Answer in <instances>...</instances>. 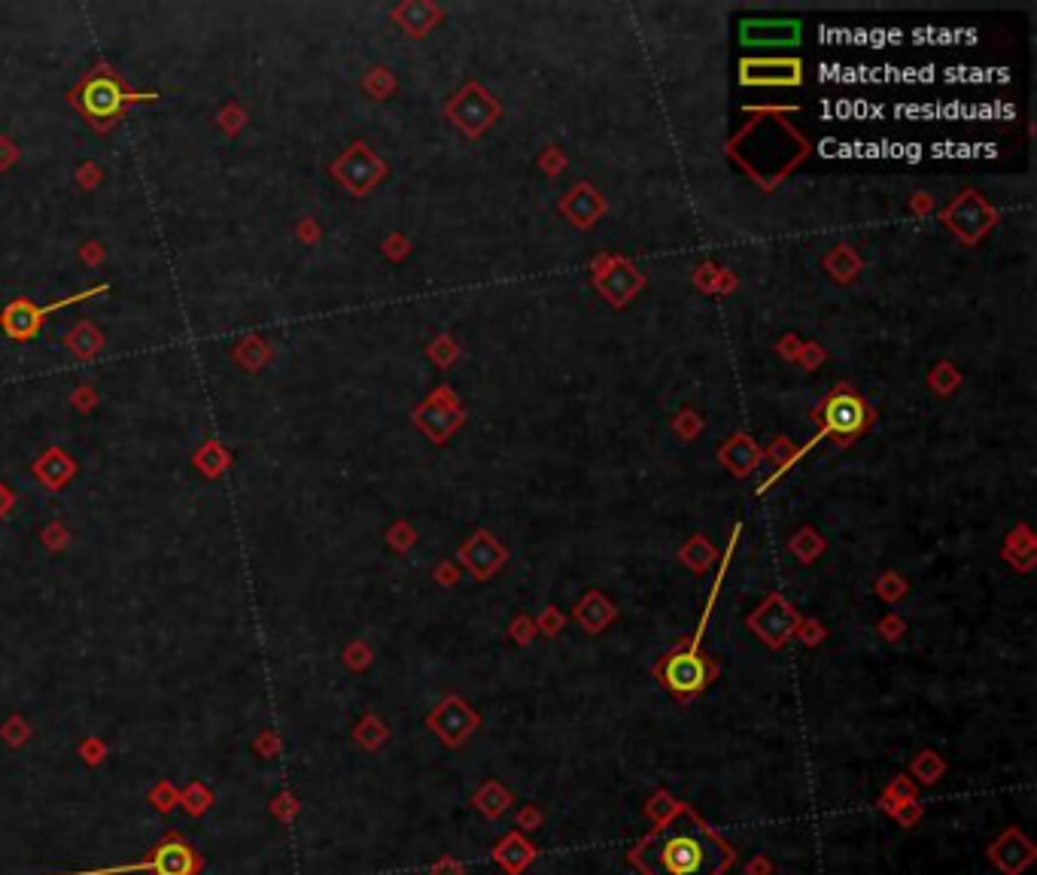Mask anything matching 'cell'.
Returning a JSON list of instances; mask_svg holds the SVG:
<instances>
[{
  "label": "cell",
  "mask_w": 1037,
  "mask_h": 875,
  "mask_svg": "<svg viewBox=\"0 0 1037 875\" xmlns=\"http://www.w3.org/2000/svg\"><path fill=\"white\" fill-rule=\"evenodd\" d=\"M630 860L642 875H721L733 851L700 818L679 809L630 851Z\"/></svg>",
  "instance_id": "1"
},
{
  "label": "cell",
  "mask_w": 1037,
  "mask_h": 875,
  "mask_svg": "<svg viewBox=\"0 0 1037 875\" xmlns=\"http://www.w3.org/2000/svg\"><path fill=\"white\" fill-rule=\"evenodd\" d=\"M712 672H715L712 663L700 654H670L657 666V678L676 696L700 693L712 681Z\"/></svg>",
  "instance_id": "2"
},
{
  "label": "cell",
  "mask_w": 1037,
  "mask_h": 875,
  "mask_svg": "<svg viewBox=\"0 0 1037 875\" xmlns=\"http://www.w3.org/2000/svg\"><path fill=\"white\" fill-rule=\"evenodd\" d=\"M198 866L195 854L189 845L168 842L156 851L153 860H140L128 866H107V869H92V872H73V875H131V872H156V875H192Z\"/></svg>",
  "instance_id": "3"
}]
</instances>
